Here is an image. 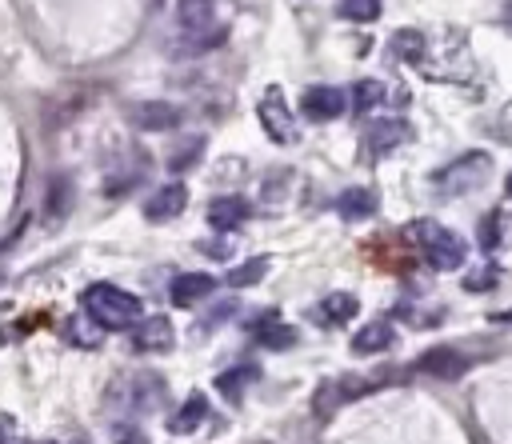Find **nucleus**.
<instances>
[{
	"label": "nucleus",
	"mask_w": 512,
	"mask_h": 444,
	"mask_svg": "<svg viewBox=\"0 0 512 444\" xmlns=\"http://www.w3.org/2000/svg\"><path fill=\"white\" fill-rule=\"evenodd\" d=\"M492 176V156L488 152H464L456 160H448L444 168L432 172V192L440 200H456V196H468L476 188H484V180Z\"/></svg>",
	"instance_id": "7ed1b4c3"
},
{
	"label": "nucleus",
	"mask_w": 512,
	"mask_h": 444,
	"mask_svg": "<svg viewBox=\"0 0 512 444\" xmlns=\"http://www.w3.org/2000/svg\"><path fill=\"white\" fill-rule=\"evenodd\" d=\"M108 404L120 416H148L164 404V380L156 372H124L108 384Z\"/></svg>",
	"instance_id": "f03ea898"
},
{
	"label": "nucleus",
	"mask_w": 512,
	"mask_h": 444,
	"mask_svg": "<svg viewBox=\"0 0 512 444\" xmlns=\"http://www.w3.org/2000/svg\"><path fill=\"white\" fill-rule=\"evenodd\" d=\"M20 444H24V440H20Z\"/></svg>",
	"instance_id": "c9c22d12"
},
{
	"label": "nucleus",
	"mask_w": 512,
	"mask_h": 444,
	"mask_svg": "<svg viewBox=\"0 0 512 444\" xmlns=\"http://www.w3.org/2000/svg\"><path fill=\"white\" fill-rule=\"evenodd\" d=\"M248 200L244 196H216V200H208V212H204V220L216 228V232H236L244 220H248Z\"/></svg>",
	"instance_id": "4468645a"
},
{
	"label": "nucleus",
	"mask_w": 512,
	"mask_h": 444,
	"mask_svg": "<svg viewBox=\"0 0 512 444\" xmlns=\"http://www.w3.org/2000/svg\"><path fill=\"white\" fill-rule=\"evenodd\" d=\"M184 208H188V188H184L180 180L160 184L152 196H144V220H152V224H168V220H176Z\"/></svg>",
	"instance_id": "9d476101"
},
{
	"label": "nucleus",
	"mask_w": 512,
	"mask_h": 444,
	"mask_svg": "<svg viewBox=\"0 0 512 444\" xmlns=\"http://www.w3.org/2000/svg\"><path fill=\"white\" fill-rule=\"evenodd\" d=\"M412 140V124H404L400 116H388V120H368L364 136H360V156L364 160H384L392 148L408 144Z\"/></svg>",
	"instance_id": "423d86ee"
},
{
	"label": "nucleus",
	"mask_w": 512,
	"mask_h": 444,
	"mask_svg": "<svg viewBox=\"0 0 512 444\" xmlns=\"http://www.w3.org/2000/svg\"><path fill=\"white\" fill-rule=\"evenodd\" d=\"M68 208H72V184H68V176H52L48 180V196H44V220L60 224L68 216Z\"/></svg>",
	"instance_id": "5701e85b"
},
{
	"label": "nucleus",
	"mask_w": 512,
	"mask_h": 444,
	"mask_svg": "<svg viewBox=\"0 0 512 444\" xmlns=\"http://www.w3.org/2000/svg\"><path fill=\"white\" fill-rule=\"evenodd\" d=\"M256 376H260L256 364H236V368H228V372L216 376V388H220V396H224L228 404H240L244 392H248V384H252Z\"/></svg>",
	"instance_id": "aec40b11"
},
{
	"label": "nucleus",
	"mask_w": 512,
	"mask_h": 444,
	"mask_svg": "<svg viewBox=\"0 0 512 444\" xmlns=\"http://www.w3.org/2000/svg\"><path fill=\"white\" fill-rule=\"evenodd\" d=\"M180 120H184V112L168 100H136L128 108V124L136 132H176Z\"/></svg>",
	"instance_id": "6e6552de"
},
{
	"label": "nucleus",
	"mask_w": 512,
	"mask_h": 444,
	"mask_svg": "<svg viewBox=\"0 0 512 444\" xmlns=\"http://www.w3.org/2000/svg\"><path fill=\"white\" fill-rule=\"evenodd\" d=\"M112 440H116V444H148V440H144V428H140L132 416H116V420H112Z\"/></svg>",
	"instance_id": "c756f323"
},
{
	"label": "nucleus",
	"mask_w": 512,
	"mask_h": 444,
	"mask_svg": "<svg viewBox=\"0 0 512 444\" xmlns=\"http://www.w3.org/2000/svg\"><path fill=\"white\" fill-rule=\"evenodd\" d=\"M264 272H268V256H252V260H244V264L228 268L224 284H228V288H248V284H256Z\"/></svg>",
	"instance_id": "a878e982"
},
{
	"label": "nucleus",
	"mask_w": 512,
	"mask_h": 444,
	"mask_svg": "<svg viewBox=\"0 0 512 444\" xmlns=\"http://www.w3.org/2000/svg\"><path fill=\"white\" fill-rule=\"evenodd\" d=\"M368 388H372L368 376H328V380H320L316 392H312V416H316V420H332L348 400H356V396L368 392Z\"/></svg>",
	"instance_id": "39448f33"
},
{
	"label": "nucleus",
	"mask_w": 512,
	"mask_h": 444,
	"mask_svg": "<svg viewBox=\"0 0 512 444\" xmlns=\"http://www.w3.org/2000/svg\"><path fill=\"white\" fill-rule=\"evenodd\" d=\"M392 340H396L392 324L372 320V324H364V328L352 336V352H356V356H376V352H388V348H392Z\"/></svg>",
	"instance_id": "a211bd4d"
},
{
	"label": "nucleus",
	"mask_w": 512,
	"mask_h": 444,
	"mask_svg": "<svg viewBox=\"0 0 512 444\" xmlns=\"http://www.w3.org/2000/svg\"><path fill=\"white\" fill-rule=\"evenodd\" d=\"M84 312L108 332H132L140 320H144V304H140V296H132V292H124L120 284H92L88 292H84Z\"/></svg>",
	"instance_id": "f257e3e1"
},
{
	"label": "nucleus",
	"mask_w": 512,
	"mask_h": 444,
	"mask_svg": "<svg viewBox=\"0 0 512 444\" xmlns=\"http://www.w3.org/2000/svg\"><path fill=\"white\" fill-rule=\"evenodd\" d=\"M500 224H504L500 212H488V216L480 220V248H484V252H492V248L504 240V228H500Z\"/></svg>",
	"instance_id": "7c9ffc66"
},
{
	"label": "nucleus",
	"mask_w": 512,
	"mask_h": 444,
	"mask_svg": "<svg viewBox=\"0 0 512 444\" xmlns=\"http://www.w3.org/2000/svg\"><path fill=\"white\" fill-rule=\"evenodd\" d=\"M0 444H20L16 432H12V424H0Z\"/></svg>",
	"instance_id": "473e14b6"
},
{
	"label": "nucleus",
	"mask_w": 512,
	"mask_h": 444,
	"mask_svg": "<svg viewBox=\"0 0 512 444\" xmlns=\"http://www.w3.org/2000/svg\"><path fill=\"white\" fill-rule=\"evenodd\" d=\"M256 112H260V124H264V132H268L272 144H296V136H300L296 132V116H292V108H288V100H284L280 88H268L260 96Z\"/></svg>",
	"instance_id": "0eeeda50"
},
{
	"label": "nucleus",
	"mask_w": 512,
	"mask_h": 444,
	"mask_svg": "<svg viewBox=\"0 0 512 444\" xmlns=\"http://www.w3.org/2000/svg\"><path fill=\"white\" fill-rule=\"evenodd\" d=\"M212 292H216V276H208V272H180L168 284V296H172L176 308H192V304L208 300Z\"/></svg>",
	"instance_id": "ddd939ff"
},
{
	"label": "nucleus",
	"mask_w": 512,
	"mask_h": 444,
	"mask_svg": "<svg viewBox=\"0 0 512 444\" xmlns=\"http://www.w3.org/2000/svg\"><path fill=\"white\" fill-rule=\"evenodd\" d=\"M468 356H460L456 348H428V352H420V360L412 364V372H420V376H432V380H460L464 372H468Z\"/></svg>",
	"instance_id": "9b49d317"
},
{
	"label": "nucleus",
	"mask_w": 512,
	"mask_h": 444,
	"mask_svg": "<svg viewBox=\"0 0 512 444\" xmlns=\"http://www.w3.org/2000/svg\"><path fill=\"white\" fill-rule=\"evenodd\" d=\"M300 108H304V116H308V120L328 124V120H336V116H344V112H348V92H344V88H336V84H312V88H304Z\"/></svg>",
	"instance_id": "1a4fd4ad"
},
{
	"label": "nucleus",
	"mask_w": 512,
	"mask_h": 444,
	"mask_svg": "<svg viewBox=\"0 0 512 444\" xmlns=\"http://www.w3.org/2000/svg\"><path fill=\"white\" fill-rule=\"evenodd\" d=\"M500 280V272H496V264H488L484 272H472V276H464V288L468 292H484V288H492Z\"/></svg>",
	"instance_id": "2f4dec72"
},
{
	"label": "nucleus",
	"mask_w": 512,
	"mask_h": 444,
	"mask_svg": "<svg viewBox=\"0 0 512 444\" xmlns=\"http://www.w3.org/2000/svg\"><path fill=\"white\" fill-rule=\"evenodd\" d=\"M208 420V400L200 396V392H192L176 412H172V420H168V432L172 436H192L200 424Z\"/></svg>",
	"instance_id": "dca6fc26"
},
{
	"label": "nucleus",
	"mask_w": 512,
	"mask_h": 444,
	"mask_svg": "<svg viewBox=\"0 0 512 444\" xmlns=\"http://www.w3.org/2000/svg\"><path fill=\"white\" fill-rule=\"evenodd\" d=\"M408 236H412V244L420 248L424 264H432L436 272H456V268H464V260H468L464 240H460L452 228L436 224V220H416V224L408 228Z\"/></svg>",
	"instance_id": "20e7f679"
},
{
	"label": "nucleus",
	"mask_w": 512,
	"mask_h": 444,
	"mask_svg": "<svg viewBox=\"0 0 512 444\" xmlns=\"http://www.w3.org/2000/svg\"><path fill=\"white\" fill-rule=\"evenodd\" d=\"M336 212L344 220H368L376 212V192L372 188H348L336 196Z\"/></svg>",
	"instance_id": "412c9836"
},
{
	"label": "nucleus",
	"mask_w": 512,
	"mask_h": 444,
	"mask_svg": "<svg viewBox=\"0 0 512 444\" xmlns=\"http://www.w3.org/2000/svg\"><path fill=\"white\" fill-rule=\"evenodd\" d=\"M360 312V304H356V296L352 292H328L320 304H316V320L324 324V328H332V324H344V320H352Z\"/></svg>",
	"instance_id": "f3484780"
},
{
	"label": "nucleus",
	"mask_w": 512,
	"mask_h": 444,
	"mask_svg": "<svg viewBox=\"0 0 512 444\" xmlns=\"http://www.w3.org/2000/svg\"><path fill=\"white\" fill-rule=\"evenodd\" d=\"M176 344V328L168 316H148L132 328V348L136 352H168Z\"/></svg>",
	"instance_id": "f8f14e48"
},
{
	"label": "nucleus",
	"mask_w": 512,
	"mask_h": 444,
	"mask_svg": "<svg viewBox=\"0 0 512 444\" xmlns=\"http://www.w3.org/2000/svg\"><path fill=\"white\" fill-rule=\"evenodd\" d=\"M224 36H228V28H224V24H220V28H212V32H180L176 52H180V56L208 52V48H220V44H224Z\"/></svg>",
	"instance_id": "393cba45"
},
{
	"label": "nucleus",
	"mask_w": 512,
	"mask_h": 444,
	"mask_svg": "<svg viewBox=\"0 0 512 444\" xmlns=\"http://www.w3.org/2000/svg\"><path fill=\"white\" fill-rule=\"evenodd\" d=\"M200 152H204V136H192V140H184V144H176V148L168 152V168H172V172H188V168L200 160Z\"/></svg>",
	"instance_id": "c85d7f7f"
},
{
	"label": "nucleus",
	"mask_w": 512,
	"mask_h": 444,
	"mask_svg": "<svg viewBox=\"0 0 512 444\" xmlns=\"http://www.w3.org/2000/svg\"><path fill=\"white\" fill-rule=\"evenodd\" d=\"M64 336H68L72 344H80V348H96V344H100V336H104V328H100L92 316H84V320H80V316H72V320H68V328H64Z\"/></svg>",
	"instance_id": "bb28decb"
},
{
	"label": "nucleus",
	"mask_w": 512,
	"mask_h": 444,
	"mask_svg": "<svg viewBox=\"0 0 512 444\" xmlns=\"http://www.w3.org/2000/svg\"><path fill=\"white\" fill-rule=\"evenodd\" d=\"M176 28L180 32H212L216 24V0H176Z\"/></svg>",
	"instance_id": "2eb2a0df"
},
{
	"label": "nucleus",
	"mask_w": 512,
	"mask_h": 444,
	"mask_svg": "<svg viewBox=\"0 0 512 444\" xmlns=\"http://www.w3.org/2000/svg\"><path fill=\"white\" fill-rule=\"evenodd\" d=\"M388 96V88H384V80H356L352 84V92H348V108L356 112V116H368V112H376L380 104H388L384 100Z\"/></svg>",
	"instance_id": "6ab92c4d"
},
{
	"label": "nucleus",
	"mask_w": 512,
	"mask_h": 444,
	"mask_svg": "<svg viewBox=\"0 0 512 444\" xmlns=\"http://www.w3.org/2000/svg\"><path fill=\"white\" fill-rule=\"evenodd\" d=\"M256 344L260 348H272V352H284L296 344V328L284 324V320H260L256 324Z\"/></svg>",
	"instance_id": "b1692460"
},
{
	"label": "nucleus",
	"mask_w": 512,
	"mask_h": 444,
	"mask_svg": "<svg viewBox=\"0 0 512 444\" xmlns=\"http://www.w3.org/2000/svg\"><path fill=\"white\" fill-rule=\"evenodd\" d=\"M336 12L344 20H356V24H372L380 12H384V0H340Z\"/></svg>",
	"instance_id": "cd10ccee"
},
{
	"label": "nucleus",
	"mask_w": 512,
	"mask_h": 444,
	"mask_svg": "<svg viewBox=\"0 0 512 444\" xmlns=\"http://www.w3.org/2000/svg\"><path fill=\"white\" fill-rule=\"evenodd\" d=\"M392 56H400L404 64H424L428 60V36H420L416 28H400L396 36H392Z\"/></svg>",
	"instance_id": "4be33fe9"
},
{
	"label": "nucleus",
	"mask_w": 512,
	"mask_h": 444,
	"mask_svg": "<svg viewBox=\"0 0 512 444\" xmlns=\"http://www.w3.org/2000/svg\"><path fill=\"white\" fill-rule=\"evenodd\" d=\"M504 196H512V172H508V180H504Z\"/></svg>",
	"instance_id": "72a5a7b5"
},
{
	"label": "nucleus",
	"mask_w": 512,
	"mask_h": 444,
	"mask_svg": "<svg viewBox=\"0 0 512 444\" xmlns=\"http://www.w3.org/2000/svg\"><path fill=\"white\" fill-rule=\"evenodd\" d=\"M72 444H88V440H84V436H80V440H72Z\"/></svg>",
	"instance_id": "f704fd0d"
}]
</instances>
